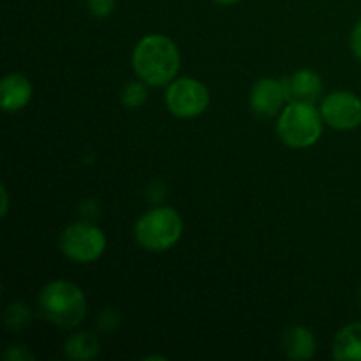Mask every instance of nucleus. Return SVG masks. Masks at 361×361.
I'll return each mask as SVG.
<instances>
[{
	"instance_id": "obj_1",
	"label": "nucleus",
	"mask_w": 361,
	"mask_h": 361,
	"mask_svg": "<svg viewBox=\"0 0 361 361\" xmlns=\"http://www.w3.org/2000/svg\"><path fill=\"white\" fill-rule=\"evenodd\" d=\"M133 67L136 76L148 87H166L180 71L178 48L166 35H147L134 48Z\"/></svg>"
},
{
	"instance_id": "obj_2",
	"label": "nucleus",
	"mask_w": 361,
	"mask_h": 361,
	"mask_svg": "<svg viewBox=\"0 0 361 361\" xmlns=\"http://www.w3.org/2000/svg\"><path fill=\"white\" fill-rule=\"evenodd\" d=\"M37 307L42 319L63 330L80 326L87 316L85 293L69 281L46 284L37 296Z\"/></svg>"
},
{
	"instance_id": "obj_3",
	"label": "nucleus",
	"mask_w": 361,
	"mask_h": 361,
	"mask_svg": "<svg viewBox=\"0 0 361 361\" xmlns=\"http://www.w3.org/2000/svg\"><path fill=\"white\" fill-rule=\"evenodd\" d=\"M183 233V221L176 210L157 207L137 219L134 238L148 252H164L176 245Z\"/></svg>"
},
{
	"instance_id": "obj_4",
	"label": "nucleus",
	"mask_w": 361,
	"mask_h": 361,
	"mask_svg": "<svg viewBox=\"0 0 361 361\" xmlns=\"http://www.w3.org/2000/svg\"><path fill=\"white\" fill-rule=\"evenodd\" d=\"M323 115L309 102H289L277 120V134L291 148H309L323 133Z\"/></svg>"
},
{
	"instance_id": "obj_5",
	"label": "nucleus",
	"mask_w": 361,
	"mask_h": 361,
	"mask_svg": "<svg viewBox=\"0 0 361 361\" xmlns=\"http://www.w3.org/2000/svg\"><path fill=\"white\" fill-rule=\"evenodd\" d=\"M63 256L76 263H92L99 259L106 249V236L102 229L87 221L67 226L59 238Z\"/></svg>"
},
{
	"instance_id": "obj_6",
	"label": "nucleus",
	"mask_w": 361,
	"mask_h": 361,
	"mask_svg": "<svg viewBox=\"0 0 361 361\" xmlns=\"http://www.w3.org/2000/svg\"><path fill=\"white\" fill-rule=\"evenodd\" d=\"M166 108L178 118H194L210 104V92L194 78L173 80L166 90Z\"/></svg>"
},
{
	"instance_id": "obj_7",
	"label": "nucleus",
	"mask_w": 361,
	"mask_h": 361,
	"mask_svg": "<svg viewBox=\"0 0 361 361\" xmlns=\"http://www.w3.org/2000/svg\"><path fill=\"white\" fill-rule=\"evenodd\" d=\"M321 115L337 130H353L361 123V99L348 90L331 92L321 104Z\"/></svg>"
},
{
	"instance_id": "obj_8",
	"label": "nucleus",
	"mask_w": 361,
	"mask_h": 361,
	"mask_svg": "<svg viewBox=\"0 0 361 361\" xmlns=\"http://www.w3.org/2000/svg\"><path fill=\"white\" fill-rule=\"evenodd\" d=\"M284 101H288L284 85H282V81L275 80V78H261L250 88V109L259 118H274L275 115L281 113Z\"/></svg>"
},
{
	"instance_id": "obj_9",
	"label": "nucleus",
	"mask_w": 361,
	"mask_h": 361,
	"mask_svg": "<svg viewBox=\"0 0 361 361\" xmlns=\"http://www.w3.org/2000/svg\"><path fill=\"white\" fill-rule=\"evenodd\" d=\"M282 85H284L286 99L289 102L314 104L323 92V81H321L319 74L310 69L296 71L295 74L282 80Z\"/></svg>"
},
{
	"instance_id": "obj_10",
	"label": "nucleus",
	"mask_w": 361,
	"mask_h": 361,
	"mask_svg": "<svg viewBox=\"0 0 361 361\" xmlns=\"http://www.w3.org/2000/svg\"><path fill=\"white\" fill-rule=\"evenodd\" d=\"M2 109L6 113H16L23 109L32 99V85L23 74L11 73L4 76L0 83Z\"/></svg>"
},
{
	"instance_id": "obj_11",
	"label": "nucleus",
	"mask_w": 361,
	"mask_h": 361,
	"mask_svg": "<svg viewBox=\"0 0 361 361\" xmlns=\"http://www.w3.org/2000/svg\"><path fill=\"white\" fill-rule=\"evenodd\" d=\"M282 348H284L286 356L289 360L303 361L310 360L316 353V337L312 331L303 326H291L286 330L282 337Z\"/></svg>"
},
{
	"instance_id": "obj_12",
	"label": "nucleus",
	"mask_w": 361,
	"mask_h": 361,
	"mask_svg": "<svg viewBox=\"0 0 361 361\" xmlns=\"http://www.w3.org/2000/svg\"><path fill=\"white\" fill-rule=\"evenodd\" d=\"M331 356L338 361H361V323L348 324L335 335Z\"/></svg>"
},
{
	"instance_id": "obj_13",
	"label": "nucleus",
	"mask_w": 361,
	"mask_h": 361,
	"mask_svg": "<svg viewBox=\"0 0 361 361\" xmlns=\"http://www.w3.org/2000/svg\"><path fill=\"white\" fill-rule=\"evenodd\" d=\"M101 351L99 341L95 335L87 334V331H78V334L71 335L63 345V353L69 360L74 361H88L94 360Z\"/></svg>"
},
{
	"instance_id": "obj_14",
	"label": "nucleus",
	"mask_w": 361,
	"mask_h": 361,
	"mask_svg": "<svg viewBox=\"0 0 361 361\" xmlns=\"http://www.w3.org/2000/svg\"><path fill=\"white\" fill-rule=\"evenodd\" d=\"M4 323L11 331H23L32 323V312L23 302H14L4 312Z\"/></svg>"
},
{
	"instance_id": "obj_15",
	"label": "nucleus",
	"mask_w": 361,
	"mask_h": 361,
	"mask_svg": "<svg viewBox=\"0 0 361 361\" xmlns=\"http://www.w3.org/2000/svg\"><path fill=\"white\" fill-rule=\"evenodd\" d=\"M148 85L145 81H130L120 92V102L127 109H137L147 102Z\"/></svg>"
},
{
	"instance_id": "obj_16",
	"label": "nucleus",
	"mask_w": 361,
	"mask_h": 361,
	"mask_svg": "<svg viewBox=\"0 0 361 361\" xmlns=\"http://www.w3.org/2000/svg\"><path fill=\"white\" fill-rule=\"evenodd\" d=\"M120 326V314L113 309H106L99 314L97 328L106 335H111L118 330Z\"/></svg>"
},
{
	"instance_id": "obj_17",
	"label": "nucleus",
	"mask_w": 361,
	"mask_h": 361,
	"mask_svg": "<svg viewBox=\"0 0 361 361\" xmlns=\"http://www.w3.org/2000/svg\"><path fill=\"white\" fill-rule=\"evenodd\" d=\"M87 7L94 18H106L115 9V0H87Z\"/></svg>"
},
{
	"instance_id": "obj_18",
	"label": "nucleus",
	"mask_w": 361,
	"mask_h": 361,
	"mask_svg": "<svg viewBox=\"0 0 361 361\" xmlns=\"http://www.w3.org/2000/svg\"><path fill=\"white\" fill-rule=\"evenodd\" d=\"M4 360L6 361H34L35 356L25 345H11L4 351Z\"/></svg>"
},
{
	"instance_id": "obj_19",
	"label": "nucleus",
	"mask_w": 361,
	"mask_h": 361,
	"mask_svg": "<svg viewBox=\"0 0 361 361\" xmlns=\"http://www.w3.org/2000/svg\"><path fill=\"white\" fill-rule=\"evenodd\" d=\"M147 197L152 204H161L166 197V187L162 182H152L147 189Z\"/></svg>"
},
{
	"instance_id": "obj_20",
	"label": "nucleus",
	"mask_w": 361,
	"mask_h": 361,
	"mask_svg": "<svg viewBox=\"0 0 361 361\" xmlns=\"http://www.w3.org/2000/svg\"><path fill=\"white\" fill-rule=\"evenodd\" d=\"M80 212L85 219L92 221V219H95L99 214H101V204H99L95 200H87L81 203Z\"/></svg>"
},
{
	"instance_id": "obj_21",
	"label": "nucleus",
	"mask_w": 361,
	"mask_h": 361,
	"mask_svg": "<svg viewBox=\"0 0 361 361\" xmlns=\"http://www.w3.org/2000/svg\"><path fill=\"white\" fill-rule=\"evenodd\" d=\"M351 49L356 59L361 60V20L355 25L351 32Z\"/></svg>"
},
{
	"instance_id": "obj_22",
	"label": "nucleus",
	"mask_w": 361,
	"mask_h": 361,
	"mask_svg": "<svg viewBox=\"0 0 361 361\" xmlns=\"http://www.w3.org/2000/svg\"><path fill=\"white\" fill-rule=\"evenodd\" d=\"M0 194H2V208H0V215L6 217L7 210H9V194H7L6 187H0Z\"/></svg>"
},
{
	"instance_id": "obj_23",
	"label": "nucleus",
	"mask_w": 361,
	"mask_h": 361,
	"mask_svg": "<svg viewBox=\"0 0 361 361\" xmlns=\"http://www.w3.org/2000/svg\"><path fill=\"white\" fill-rule=\"evenodd\" d=\"M217 4H222V6H231V4L240 2V0H215Z\"/></svg>"
},
{
	"instance_id": "obj_24",
	"label": "nucleus",
	"mask_w": 361,
	"mask_h": 361,
	"mask_svg": "<svg viewBox=\"0 0 361 361\" xmlns=\"http://www.w3.org/2000/svg\"><path fill=\"white\" fill-rule=\"evenodd\" d=\"M145 360H166V356H147Z\"/></svg>"
},
{
	"instance_id": "obj_25",
	"label": "nucleus",
	"mask_w": 361,
	"mask_h": 361,
	"mask_svg": "<svg viewBox=\"0 0 361 361\" xmlns=\"http://www.w3.org/2000/svg\"><path fill=\"white\" fill-rule=\"evenodd\" d=\"M358 302L361 303V286H360V289H358Z\"/></svg>"
}]
</instances>
